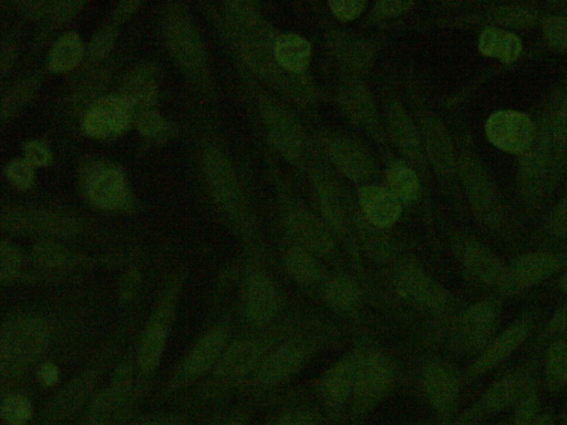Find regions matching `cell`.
Masks as SVG:
<instances>
[{
	"label": "cell",
	"instance_id": "6da1fadb",
	"mask_svg": "<svg viewBox=\"0 0 567 425\" xmlns=\"http://www.w3.org/2000/svg\"><path fill=\"white\" fill-rule=\"evenodd\" d=\"M46 321L36 315H17L3 325L0 364L3 375L16 376L44 354L49 344Z\"/></svg>",
	"mask_w": 567,
	"mask_h": 425
},
{
	"label": "cell",
	"instance_id": "7a4b0ae2",
	"mask_svg": "<svg viewBox=\"0 0 567 425\" xmlns=\"http://www.w3.org/2000/svg\"><path fill=\"white\" fill-rule=\"evenodd\" d=\"M486 133L494 147L519 154L529 149L535 129L530 118L521 112L498 111L487 121Z\"/></svg>",
	"mask_w": 567,
	"mask_h": 425
},
{
	"label": "cell",
	"instance_id": "3957f363",
	"mask_svg": "<svg viewBox=\"0 0 567 425\" xmlns=\"http://www.w3.org/2000/svg\"><path fill=\"white\" fill-rule=\"evenodd\" d=\"M132 117L133 106L125 98H103L86 114L84 128L91 137L108 138L125 131Z\"/></svg>",
	"mask_w": 567,
	"mask_h": 425
},
{
	"label": "cell",
	"instance_id": "277c9868",
	"mask_svg": "<svg viewBox=\"0 0 567 425\" xmlns=\"http://www.w3.org/2000/svg\"><path fill=\"white\" fill-rule=\"evenodd\" d=\"M501 314L497 300H483L470 307L460 321V336L468 348L479 350L489 344L496 333Z\"/></svg>",
	"mask_w": 567,
	"mask_h": 425
},
{
	"label": "cell",
	"instance_id": "5b68a950",
	"mask_svg": "<svg viewBox=\"0 0 567 425\" xmlns=\"http://www.w3.org/2000/svg\"><path fill=\"white\" fill-rule=\"evenodd\" d=\"M131 406L128 382L123 379L116 386L102 392L92 402L85 425H117L127 416Z\"/></svg>",
	"mask_w": 567,
	"mask_h": 425
},
{
	"label": "cell",
	"instance_id": "8992f818",
	"mask_svg": "<svg viewBox=\"0 0 567 425\" xmlns=\"http://www.w3.org/2000/svg\"><path fill=\"white\" fill-rule=\"evenodd\" d=\"M531 330L529 319L518 320L492 342L489 348L472 367L473 375H481L486 371L497 367L505 359L509 358L528 338Z\"/></svg>",
	"mask_w": 567,
	"mask_h": 425
},
{
	"label": "cell",
	"instance_id": "52a82bcc",
	"mask_svg": "<svg viewBox=\"0 0 567 425\" xmlns=\"http://www.w3.org/2000/svg\"><path fill=\"white\" fill-rule=\"evenodd\" d=\"M168 39L172 53L188 69H198L202 64L203 51L197 31L181 16L170 19Z\"/></svg>",
	"mask_w": 567,
	"mask_h": 425
},
{
	"label": "cell",
	"instance_id": "ba28073f",
	"mask_svg": "<svg viewBox=\"0 0 567 425\" xmlns=\"http://www.w3.org/2000/svg\"><path fill=\"white\" fill-rule=\"evenodd\" d=\"M397 285L402 295L421 305L441 308L446 304L443 289L416 266L402 268L397 277Z\"/></svg>",
	"mask_w": 567,
	"mask_h": 425
},
{
	"label": "cell",
	"instance_id": "9c48e42d",
	"mask_svg": "<svg viewBox=\"0 0 567 425\" xmlns=\"http://www.w3.org/2000/svg\"><path fill=\"white\" fill-rule=\"evenodd\" d=\"M393 381V370L380 356H370L360 362L355 383L357 399L371 402L383 396Z\"/></svg>",
	"mask_w": 567,
	"mask_h": 425
},
{
	"label": "cell",
	"instance_id": "30bf717a",
	"mask_svg": "<svg viewBox=\"0 0 567 425\" xmlns=\"http://www.w3.org/2000/svg\"><path fill=\"white\" fill-rule=\"evenodd\" d=\"M360 204L371 224L386 228L395 224L401 214V204L389 190L380 186H366L359 195Z\"/></svg>",
	"mask_w": 567,
	"mask_h": 425
},
{
	"label": "cell",
	"instance_id": "8fae6325",
	"mask_svg": "<svg viewBox=\"0 0 567 425\" xmlns=\"http://www.w3.org/2000/svg\"><path fill=\"white\" fill-rule=\"evenodd\" d=\"M465 263L470 272L483 283L504 288L513 286L511 272L486 247L478 243L467 245Z\"/></svg>",
	"mask_w": 567,
	"mask_h": 425
},
{
	"label": "cell",
	"instance_id": "7c38bea8",
	"mask_svg": "<svg viewBox=\"0 0 567 425\" xmlns=\"http://www.w3.org/2000/svg\"><path fill=\"white\" fill-rule=\"evenodd\" d=\"M92 203L105 210H117L125 205V178L117 169H101L92 175L88 186Z\"/></svg>",
	"mask_w": 567,
	"mask_h": 425
},
{
	"label": "cell",
	"instance_id": "4fadbf2b",
	"mask_svg": "<svg viewBox=\"0 0 567 425\" xmlns=\"http://www.w3.org/2000/svg\"><path fill=\"white\" fill-rule=\"evenodd\" d=\"M245 313L254 324H265L277 313L278 302L274 286L262 275H256L247 284Z\"/></svg>",
	"mask_w": 567,
	"mask_h": 425
},
{
	"label": "cell",
	"instance_id": "5bb4252c",
	"mask_svg": "<svg viewBox=\"0 0 567 425\" xmlns=\"http://www.w3.org/2000/svg\"><path fill=\"white\" fill-rule=\"evenodd\" d=\"M168 310L169 307H162L142 335L138 362L144 372H151L160 364L167 342L168 325L164 318L168 317Z\"/></svg>",
	"mask_w": 567,
	"mask_h": 425
},
{
	"label": "cell",
	"instance_id": "9a60e30c",
	"mask_svg": "<svg viewBox=\"0 0 567 425\" xmlns=\"http://www.w3.org/2000/svg\"><path fill=\"white\" fill-rule=\"evenodd\" d=\"M226 334L222 329H213L205 334L194 346L184 361L183 372L189 378L199 377L208 371L222 357Z\"/></svg>",
	"mask_w": 567,
	"mask_h": 425
},
{
	"label": "cell",
	"instance_id": "2e32d148",
	"mask_svg": "<svg viewBox=\"0 0 567 425\" xmlns=\"http://www.w3.org/2000/svg\"><path fill=\"white\" fill-rule=\"evenodd\" d=\"M426 389L429 398L442 413L449 414L456 407L459 381L450 368L435 364L426 371Z\"/></svg>",
	"mask_w": 567,
	"mask_h": 425
},
{
	"label": "cell",
	"instance_id": "e0dca14e",
	"mask_svg": "<svg viewBox=\"0 0 567 425\" xmlns=\"http://www.w3.org/2000/svg\"><path fill=\"white\" fill-rule=\"evenodd\" d=\"M560 267V259L550 253L521 256L511 271L512 285L527 287L538 284L558 272Z\"/></svg>",
	"mask_w": 567,
	"mask_h": 425
},
{
	"label": "cell",
	"instance_id": "ac0fdd59",
	"mask_svg": "<svg viewBox=\"0 0 567 425\" xmlns=\"http://www.w3.org/2000/svg\"><path fill=\"white\" fill-rule=\"evenodd\" d=\"M305 352L296 346L278 349L268 358L261 368L260 380L267 385H275L288 378L302 368Z\"/></svg>",
	"mask_w": 567,
	"mask_h": 425
},
{
	"label": "cell",
	"instance_id": "d6986e66",
	"mask_svg": "<svg viewBox=\"0 0 567 425\" xmlns=\"http://www.w3.org/2000/svg\"><path fill=\"white\" fill-rule=\"evenodd\" d=\"M530 382L520 373L504 377L488 390L481 408L489 413H499L515 406Z\"/></svg>",
	"mask_w": 567,
	"mask_h": 425
},
{
	"label": "cell",
	"instance_id": "ffe728a7",
	"mask_svg": "<svg viewBox=\"0 0 567 425\" xmlns=\"http://www.w3.org/2000/svg\"><path fill=\"white\" fill-rule=\"evenodd\" d=\"M259 359V349L251 341H237L224 352L218 375L226 380L240 379L249 373Z\"/></svg>",
	"mask_w": 567,
	"mask_h": 425
},
{
	"label": "cell",
	"instance_id": "44dd1931",
	"mask_svg": "<svg viewBox=\"0 0 567 425\" xmlns=\"http://www.w3.org/2000/svg\"><path fill=\"white\" fill-rule=\"evenodd\" d=\"M4 223L8 224L9 228L18 230L19 232L35 231L41 233H50L65 235L75 232L76 225L65 216L51 215V214H16L8 216L4 219Z\"/></svg>",
	"mask_w": 567,
	"mask_h": 425
},
{
	"label": "cell",
	"instance_id": "7402d4cb",
	"mask_svg": "<svg viewBox=\"0 0 567 425\" xmlns=\"http://www.w3.org/2000/svg\"><path fill=\"white\" fill-rule=\"evenodd\" d=\"M92 387H94V379L90 375L71 381L51 402L48 417L53 420H60L74 414L85 403Z\"/></svg>",
	"mask_w": 567,
	"mask_h": 425
},
{
	"label": "cell",
	"instance_id": "603a6c76",
	"mask_svg": "<svg viewBox=\"0 0 567 425\" xmlns=\"http://www.w3.org/2000/svg\"><path fill=\"white\" fill-rule=\"evenodd\" d=\"M479 49L484 56L510 64L521 55L522 43L517 36L507 30L489 28L484 30L480 37Z\"/></svg>",
	"mask_w": 567,
	"mask_h": 425
},
{
	"label": "cell",
	"instance_id": "cb8c5ba5",
	"mask_svg": "<svg viewBox=\"0 0 567 425\" xmlns=\"http://www.w3.org/2000/svg\"><path fill=\"white\" fill-rule=\"evenodd\" d=\"M275 58L285 70L301 72L307 68L312 55L308 41L298 35H283L274 45Z\"/></svg>",
	"mask_w": 567,
	"mask_h": 425
},
{
	"label": "cell",
	"instance_id": "d4e9b609",
	"mask_svg": "<svg viewBox=\"0 0 567 425\" xmlns=\"http://www.w3.org/2000/svg\"><path fill=\"white\" fill-rule=\"evenodd\" d=\"M158 82L154 71L149 67L133 70L125 81L122 98L132 106L149 105L156 99Z\"/></svg>",
	"mask_w": 567,
	"mask_h": 425
},
{
	"label": "cell",
	"instance_id": "484cf974",
	"mask_svg": "<svg viewBox=\"0 0 567 425\" xmlns=\"http://www.w3.org/2000/svg\"><path fill=\"white\" fill-rule=\"evenodd\" d=\"M359 362L348 359L337 365L324 379V393L328 400L342 402L355 387Z\"/></svg>",
	"mask_w": 567,
	"mask_h": 425
},
{
	"label": "cell",
	"instance_id": "4316f807",
	"mask_svg": "<svg viewBox=\"0 0 567 425\" xmlns=\"http://www.w3.org/2000/svg\"><path fill=\"white\" fill-rule=\"evenodd\" d=\"M84 57V45L75 33L61 36L51 49L48 65L51 70L61 72L76 68Z\"/></svg>",
	"mask_w": 567,
	"mask_h": 425
},
{
	"label": "cell",
	"instance_id": "83f0119b",
	"mask_svg": "<svg viewBox=\"0 0 567 425\" xmlns=\"http://www.w3.org/2000/svg\"><path fill=\"white\" fill-rule=\"evenodd\" d=\"M293 232L307 250L318 254L331 251V238L325 228L319 224L314 217L309 215H297L292 221Z\"/></svg>",
	"mask_w": 567,
	"mask_h": 425
},
{
	"label": "cell",
	"instance_id": "f1b7e54d",
	"mask_svg": "<svg viewBox=\"0 0 567 425\" xmlns=\"http://www.w3.org/2000/svg\"><path fill=\"white\" fill-rule=\"evenodd\" d=\"M389 191L399 201L410 202L417 198L419 193V180L417 174L408 165L397 162L391 165L387 173Z\"/></svg>",
	"mask_w": 567,
	"mask_h": 425
},
{
	"label": "cell",
	"instance_id": "f546056e",
	"mask_svg": "<svg viewBox=\"0 0 567 425\" xmlns=\"http://www.w3.org/2000/svg\"><path fill=\"white\" fill-rule=\"evenodd\" d=\"M336 162L344 172L354 179L369 175L370 161L367 155L349 141H340L334 149Z\"/></svg>",
	"mask_w": 567,
	"mask_h": 425
},
{
	"label": "cell",
	"instance_id": "4dcf8cb0",
	"mask_svg": "<svg viewBox=\"0 0 567 425\" xmlns=\"http://www.w3.org/2000/svg\"><path fill=\"white\" fill-rule=\"evenodd\" d=\"M545 376L554 391L567 386V342L564 340L555 341L546 354Z\"/></svg>",
	"mask_w": 567,
	"mask_h": 425
},
{
	"label": "cell",
	"instance_id": "1f68e13d",
	"mask_svg": "<svg viewBox=\"0 0 567 425\" xmlns=\"http://www.w3.org/2000/svg\"><path fill=\"white\" fill-rule=\"evenodd\" d=\"M286 265L288 272L298 283L311 284L317 277V264L307 251H291L286 257Z\"/></svg>",
	"mask_w": 567,
	"mask_h": 425
},
{
	"label": "cell",
	"instance_id": "d6a6232c",
	"mask_svg": "<svg viewBox=\"0 0 567 425\" xmlns=\"http://www.w3.org/2000/svg\"><path fill=\"white\" fill-rule=\"evenodd\" d=\"M33 404L22 395H10L2 404V417L9 425H26L32 420Z\"/></svg>",
	"mask_w": 567,
	"mask_h": 425
},
{
	"label": "cell",
	"instance_id": "836d02e7",
	"mask_svg": "<svg viewBox=\"0 0 567 425\" xmlns=\"http://www.w3.org/2000/svg\"><path fill=\"white\" fill-rule=\"evenodd\" d=\"M513 425H535L538 422L539 398L532 382L515 404Z\"/></svg>",
	"mask_w": 567,
	"mask_h": 425
},
{
	"label": "cell",
	"instance_id": "e575fe53",
	"mask_svg": "<svg viewBox=\"0 0 567 425\" xmlns=\"http://www.w3.org/2000/svg\"><path fill=\"white\" fill-rule=\"evenodd\" d=\"M328 302L339 308H348L356 303L357 286L347 278H336L326 288Z\"/></svg>",
	"mask_w": 567,
	"mask_h": 425
},
{
	"label": "cell",
	"instance_id": "d590c367",
	"mask_svg": "<svg viewBox=\"0 0 567 425\" xmlns=\"http://www.w3.org/2000/svg\"><path fill=\"white\" fill-rule=\"evenodd\" d=\"M65 248L53 241H44L35 245L33 258L35 263L43 268L54 269L67 262Z\"/></svg>",
	"mask_w": 567,
	"mask_h": 425
},
{
	"label": "cell",
	"instance_id": "8d00e7d4",
	"mask_svg": "<svg viewBox=\"0 0 567 425\" xmlns=\"http://www.w3.org/2000/svg\"><path fill=\"white\" fill-rule=\"evenodd\" d=\"M22 267V256L12 243L3 242L0 251V278L3 283L14 281Z\"/></svg>",
	"mask_w": 567,
	"mask_h": 425
},
{
	"label": "cell",
	"instance_id": "74e56055",
	"mask_svg": "<svg viewBox=\"0 0 567 425\" xmlns=\"http://www.w3.org/2000/svg\"><path fill=\"white\" fill-rule=\"evenodd\" d=\"M7 176L17 188L26 190L30 188L35 179L32 164L26 160H14L7 165Z\"/></svg>",
	"mask_w": 567,
	"mask_h": 425
},
{
	"label": "cell",
	"instance_id": "f35d334b",
	"mask_svg": "<svg viewBox=\"0 0 567 425\" xmlns=\"http://www.w3.org/2000/svg\"><path fill=\"white\" fill-rule=\"evenodd\" d=\"M545 36L548 38L551 46L556 49L567 51V19L551 18L546 22Z\"/></svg>",
	"mask_w": 567,
	"mask_h": 425
},
{
	"label": "cell",
	"instance_id": "ab89813d",
	"mask_svg": "<svg viewBox=\"0 0 567 425\" xmlns=\"http://www.w3.org/2000/svg\"><path fill=\"white\" fill-rule=\"evenodd\" d=\"M333 14L342 22H350L364 12L367 3L363 0H342V2H331L328 4Z\"/></svg>",
	"mask_w": 567,
	"mask_h": 425
},
{
	"label": "cell",
	"instance_id": "60d3db41",
	"mask_svg": "<svg viewBox=\"0 0 567 425\" xmlns=\"http://www.w3.org/2000/svg\"><path fill=\"white\" fill-rule=\"evenodd\" d=\"M167 123L161 114L156 111H147L141 114L138 128L144 136L158 137L166 130Z\"/></svg>",
	"mask_w": 567,
	"mask_h": 425
},
{
	"label": "cell",
	"instance_id": "b9f144b4",
	"mask_svg": "<svg viewBox=\"0 0 567 425\" xmlns=\"http://www.w3.org/2000/svg\"><path fill=\"white\" fill-rule=\"evenodd\" d=\"M116 31L108 28L99 31L90 44V55L94 59L105 57L116 41Z\"/></svg>",
	"mask_w": 567,
	"mask_h": 425
},
{
	"label": "cell",
	"instance_id": "7bdbcfd3",
	"mask_svg": "<svg viewBox=\"0 0 567 425\" xmlns=\"http://www.w3.org/2000/svg\"><path fill=\"white\" fill-rule=\"evenodd\" d=\"M25 157L28 163L37 167H45L53 159L47 145L40 141H32L26 145Z\"/></svg>",
	"mask_w": 567,
	"mask_h": 425
},
{
	"label": "cell",
	"instance_id": "ee69618b",
	"mask_svg": "<svg viewBox=\"0 0 567 425\" xmlns=\"http://www.w3.org/2000/svg\"><path fill=\"white\" fill-rule=\"evenodd\" d=\"M412 6H414L412 2H380L375 10L381 16H397L407 12Z\"/></svg>",
	"mask_w": 567,
	"mask_h": 425
},
{
	"label": "cell",
	"instance_id": "f6af8a7d",
	"mask_svg": "<svg viewBox=\"0 0 567 425\" xmlns=\"http://www.w3.org/2000/svg\"><path fill=\"white\" fill-rule=\"evenodd\" d=\"M60 373L57 366L47 362L39 369V380L46 387H54L59 381Z\"/></svg>",
	"mask_w": 567,
	"mask_h": 425
},
{
	"label": "cell",
	"instance_id": "bcb514c9",
	"mask_svg": "<svg viewBox=\"0 0 567 425\" xmlns=\"http://www.w3.org/2000/svg\"><path fill=\"white\" fill-rule=\"evenodd\" d=\"M553 228L559 235H567V201L554 214Z\"/></svg>",
	"mask_w": 567,
	"mask_h": 425
},
{
	"label": "cell",
	"instance_id": "7dc6e473",
	"mask_svg": "<svg viewBox=\"0 0 567 425\" xmlns=\"http://www.w3.org/2000/svg\"><path fill=\"white\" fill-rule=\"evenodd\" d=\"M554 333L567 335V306L561 308L555 314L550 325Z\"/></svg>",
	"mask_w": 567,
	"mask_h": 425
},
{
	"label": "cell",
	"instance_id": "c3c4849f",
	"mask_svg": "<svg viewBox=\"0 0 567 425\" xmlns=\"http://www.w3.org/2000/svg\"><path fill=\"white\" fill-rule=\"evenodd\" d=\"M134 425H178V422L171 417H151Z\"/></svg>",
	"mask_w": 567,
	"mask_h": 425
},
{
	"label": "cell",
	"instance_id": "681fc988",
	"mask_svg": "<svg viewBox=\"0 0 567 425\" xmlns=\"http://www.w3.org/2000/svg\"><path fill=\"white\" fill-rule=\"evenodd\" d=\"M138 5L139 3L132 2L120 4L116 10L118 19H125L126 17H128L131 13H133V10L136 9Z\"/></svg>",
	"mask_w": 567,
	"mask_h": 425
},
{
	"label": "cell",
	"instance_id": "f907efd6",
	"mask_svg": "<svg viewBox=\"0 0 567 425\" xmlns=\"http://www.w3.org/2000/svg\"><path fill=\"white\" fill-rule=\"evenodd\" d=\"M535 425H555V422L549 413L543 414L542 417L538 419Z\"/></svg>",
	"mask_w": 567,
	"mask_h": 425
},
{
	"label": "cell",
	"instance_id": "816d5d0a",
	"mask_svg": "<svg viewBox=\"0 0 567 425\" xmlns=\"http://www.w3.org/2000/svg\"><path fill=\"white\" fill-rule=\"evenodd\" d=\"M560 286L563 292L567 295V274L561 278Z\"/></svg>",
	"mask_w": 567,
	"mask_h": 425
},
{
	"label": "cell",
	"instance_id": "f5cc1de1",
	"mask_svg": "<svg viewBox=\"0 0 567 425\" xmlns=\"http://www.w3.org/2000/svg\"><path fill=\"white\" fill-rule=\"evenodd\" d=\"M562 129L567 133V108L562 116Z\"/></svg>",
	"mask_w": 567,
	"mask_h": 425
},
{
	"label": "cell",
	"instance_id": "db71d44e",
	"mask_svg": "<svg viewBox=\"0 0 567 425\" xmlns=\"http://www.w3.org/2000/svg\"><path fill=\"white\" fill-rule=\"evenodd\" d=\"M565 425H567V408H566V412H565Z\"/></svg>",
	"mask_w": 567,
	"mask_h": 425
},
{
	"label": "cell",
	"instance_id": "11a10c76",
	"mask_svg": "<svg viewBox=\"0 0 567 425\" xmlns=\"http://www.w3.org/2000/svg\"><path fill=\"white\" fill-rule=\"evenodd\" d=\"M226 425H239V424H237V423H229V424H226Z\"/></svg>",
	"mask_w": 567,
	"mask_h": 425
}]
</instances>
